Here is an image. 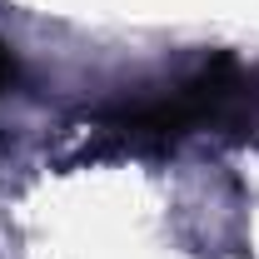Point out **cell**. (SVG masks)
<instances>
[{
    "label": "cell",
    "instance_id": "6da1fadb",
    "mask_svg": "<svg viewBox=\"0 0 259 259\" xmlns=\"http://www.w3.org/2000/svg\"><path fill=\"white\" fill-rule=\"evenodd\" d=\"M5 75H10V55H5V45H0V90H5Z\"/></svg>",
    "mask_w": 259,
    "mask_h": 259
}]
</instances>
